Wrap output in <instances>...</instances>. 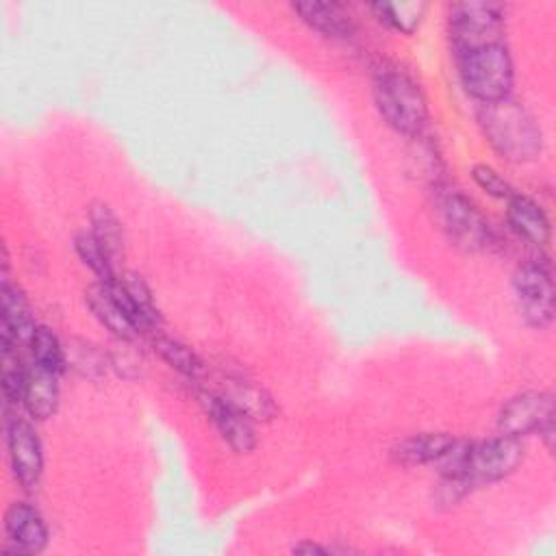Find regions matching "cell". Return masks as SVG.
Here are the masks:
<instances>
[{
	"label": "cell",
	"mask_w": 556,
	"mask_h": 556,
	"mask_svg": "<svg viewBox=\"0 0 556 556\" xmlns=\"http://www.w3.org/2000/svg\"><path fill=\"white\" fill-rule=\"evenodd\" d=\"M480 126L489 143L508 161H532L541 152V128L526 106L504 98L482 104Z\"/></svg>",
	"instance_id": "6da1fadb"
},
{
	"label": "cell",
	"mask_w": 556,
	"mask_h": 556,
	"mask_svg": "<svg viewBox=\"0 0 556 556\" xmlns=\"http://www.w3.org/2000/svg\"><path fill=\"white\" fill-rule=\"evenodd\" d=\"M374 102L380 117L395 132L419 135L426 126L428 106L417 80L397 65H382L374 74Z\"/></svg>",
	"instance_id": "7a4b0ae2"
},
{
	"label": "cell",
	"mask_w": 556,
	"mask_h": 556,
	"mask_svg": "<svg viewBox=\"0 0 556 556\" xmlns=\"http://www.w3.org/2000/svg\"><path fill=\"white\" fill-rule=\"evenodd\" d=\"M456 61L460 83L469 96L482 104L508 98L513 87V59L500 39L456 48Z\"/></svg>",
	"instance_id": "3957f363"
},
{
	"label": "cell",
	"mask_w": 556,
	"mask_h": 556,
	"mask_svg": "<svg viewBox=\"0 0 556 556\" xmlns=\"http://www.w3.org/2000/svg\"><path fill=\"white\" fill-rule=\"evenodd\" d=\"M517 308L532 328H547L554 319V280L547 263H523L513 276Z\"/></svg>",
	"instance_id": "277c9868"
},
{
	"label": "cell",
	"mask_w": 556,
	"mask_h": 556,
	"mask_svg": "<svg viewBox=\"0 0 556 556\" xmlns=\"http://www.w3.org/2000/svg\"><path fill=\"white\" fill-rule=\"evenodd\" d=\"M523 460V445L515 437L500 434L480 443H469L465 476L473 486L482 482H497L510 476Z\"/></svg>",
	"instance_id": "5b68a950"
},
{
	"label": "cell",
	"mask_w": 556,
	"mask_h": 556,
	"mask_svg": "<svg viewBox=\"0 0 556 556\" xmlns=\"http://www.w3.org/2000/svg\"><path fill=\"white\" fill-rule=\"evenodd\" d=\"M437 211L441 228L454 245L463 250H478L486 245L489 224L463 193L454 189L441 191L437 195Z\"/></svg>",
	"instance_id": "8992f818"
},
{
	"label": "cell",
	"mask_w": 556,
	"mask_h": 556,
	"mask_svg": "<svg viewBox=\"0 0 556 556\" xmlns=\"http://www.w3.org/2000/svg\"><path fill=\"white\" fill-rule=\"evenodd\" d=\"M554 426V395L549 391H526L510 397L497 415L500 434L521 439Z\"/></svg>",
	"instance_id": "52a82bcc"
},
{
	"label": "cell",
	"mask_w": 556,
	"mask_h": 556,
	"mask_svg": "<svg viewBox=\"0 0 556 556\" xmlns=\"http://www.w3.org/2000/svg\"><path fill=\"white\" fill-rule=\"evenodd\" d=\"M504 4L500 2H458L450 7V28L456 48L495 41L504 22Z\"/></svg>",
	"instance_id": "ba28073f"
},
{
	"label": "cell",
	"mask_w": 556,
	"mask_h": 556,
	"mask_svg": "<svg viewBox=\"0 0 556 556\" xmlns=\"http://www.w3.org/2000/svg\"><path fill=\"white\" fill-rule=\"evenodd\" d=\"M7 450L13 478L24 489H37L43 473V447L37 430L22 417L7 419Z\"/></svg>",
	"instance_id": "9c48e42d"
},
{
	"label": "cell",
	"mask_w": 556,
	"mask_h": 556,
	"mask_svg": "<svg viewBox=\"0 0 556 556\" xmlns=\"http://www.w3.org/2000/svg\"><path fill=\"white\" fill-rule=\"evenodd\" d=\"M200 402L213 421L219 437L230 445L237 454H248L256 445V432L252 426V419L237 408L232 402H228L224 395L217 393H202Z\"/></svg>",
	"instance_id": "30bf717a"
},
{
	"label": "cell",
	"mask_w": 556,
	"mask_h": 556,
	"mask_svg": "<svg viewBox=\"0 0 556 556\" xmlns=\"http://www.w3.org/2000/svg\"><path fill=\"white\" fill-rule=\"evenodd\" d=\"M7 554H39L48 543V526L41 513L28 502H15L4 515Z\"/></svg>",
	"instance_id": "8fae6325"
},
{
	"label": "cell",
	"mask_w": 556,
	"mask_h": 556,
	"mask_svg": "<svg viewBox=\"0 0 556 556\" xmlns=\"http://www.w3.org/2000/svg\"><path fill=\"white\" fill-rule=\"evenodd\" d=\"M35 330V319L24 291L9 278H2V319H0V345L17 348L28 341Z\"/></svg>",
	"instance_id": "7c38bea8"
},
{
	"label": "cell",
	"mask_w": 556,
	"mask_h": 556,
	"mask_svg": "<svg viewBox=\"0 0 556 556\" xmlns=\"http://www.w3.org/2000/svg\"><path fill=\"white\" fill-rule=\"evenodd\" d=\"M61 374L41 365L30 363L26 371V387H24V408L33 419H48L59 406Z\"/></svg>",
	"instance_id": "4fadbf2b"
},
{
	"label": "cell",
	"mask_w": 556,
	"mask_h": 556,
	"mask_svg": "<svg viewBox=\"0 0 556 556\" xmlns=\"http://www.w3.org/2000/svg\"><path fill=\"white\" fill-rule=\"evenodd\" d=\"M85 300L87 306L91 308V313L96 315V319L117 339L122 341H132L139 334V328L135 326V321L128 317V313L124 311V306L117 302V298L113 295L111 287L106 282H96L85 291Z\"/></svg>",
	"instance_id": "5bb4252c"
},
{
	"label": "cell",
	"mask_w": 556,
	"mask_h": 556,
	"mask_svg": "<svg viewBox=\"0 0 556 556\" xmlns=\"http://www.w3.org/2000/svg\"><path fill=\"white\" fill-rule=\"evenodd\" d=\"M456 439L447 432H419L397 441L391 456L402 467H419L428 463H439Z\"/></svg>",
	"instance_id": "9a60e30c"
},
{
	"label": "cell",
	"mask_w": 556,
	"mask_h": 556,
	"mask_svg": "<svg viewBox=\"0 0 556 556\" xmlns=\"http://www.w3.org/2000/svg\"><path fill=\"white\" fill-rule=\"evenodd\" d=\"M293 11L300 15V20L308 28L321 33L324 37L345 39L354 33L352 15L337 2H319V0L295 2Z\"/></svg>",
	"instance_id": "2e32d148"
},
{
	"label": "cell",
	"mask_w": 556,
	"mask_h": 556,
	"mask_svg": "<svg viewBox=\"0 0 556 556\" xmlns=\"http://www.w3.org/2000/svg\"><path fill=\"white\" fill-rule=\"evenodd\" d=\"M508 224L519 237L534 245H545L549 241V219L545 211L528 195L513 193L508 198Z\"/></svg>",
	"instance_id": "e0dca14e"
},
{
	"label": "cell",
	"mask_w": 556,
	"mask_h": 556,
	"mask_svg": "<svg viewBox=\"0 0 556 556\" xmlns=\"http://www.w3.org/2000/svg\"><path fill=\"white\" fill-rule=\"evenodd\" d=\"M228 402L241 408L250 419H271L278 413L274 397L258 384L245 378H232L224 384L222 393Z\"/></svg>",
	"instance_id": "ac0fdd59"
},
{
	"label": "cell",
	"mask_w": 556,
	"mask_h": 556,
	"mask_svg": "<svg viewBox=\"0 0 556 556\" xmlns=\"http://www.w3.org/2000/svg\"><path fill=\"white\" fill-rule=\"evenodd\" d=\"M117 282L119 287L124 289L135 315H137V321H139V328L146 330V328H152L161 321V313L154 304V298H152V291L148 289V285L135 276V274H126V276H117Z\"/></svg>",
	"instance_id": "d6986e66"
},
{
	"label": "cell",
	"mask_w": 556,
	"mask_h": 556,
	"mask_svg": "<svg viewBox=\"0 0 556 556\" xmlns=\"http://www.w3.org/2000/svg\"><path fill=\"white\" fill-rule=\"evenodd\" d=\"M371 11L389 28L410 35L421 24L426 15V4L424 2H378V4H371Z\"/></svg>",
	"instance_id": "ffe728a7"
},
{
	"label": "cell",
	"mask_w": 556,
	"mask_h": 556,
	"mask_svg": "<svg viewBox=\"0 0 556 556\" xmlns=\"http://www.w3.org/2000/svg\"><path fill=\"white\" fill-rule=\"evenodd\" d=\"M152 345H154V352H156L172 369H176L178 374L193 378V376H198V374L202 371V361H200L198 354H195L189 345H185L182 341L172 339V337H165V334H159V337H154Z\"/></svg>",
	"instance_id": "44dd1931"
},
{
	"label": "cell",
	"mask_w": 556,
	"mask_h": 556,
	"mask_svg": "<svg viewBox=\"0 0 556 556\" xmlns=\"http://www.w3.org/2000/svg\"><path fill=\"white\" fill-rule=\"evenodd\" d=\"M89 232L102 243V248L115 261V256L122 252V245H124V228H122V222L117 219V215L106 204H96L91 208V230Z\"/></svg>",
	"instance_id": "7402d4cb"
},
{
	"label": "cell",
	"mask_w": 556,
	"mask_h": 556,
	"mask_svg": "<svg viewBox=\"0 0 556 556\" xmlns=\"http://www.w3.org/2000/svg\"><path fill=\"white\" fill-rule=\"evenodd\" d=\"M28 345H30V356L35 365L54 369L59 374L65 369V350L48 326H35L28 339Z\"/></svg>",
	"instance_id": "603a6c76"
},
{
	"label": "cell",
	"mask_w": 556,
	"mask_h": 556,
	"mask_svg": "<svg viewBox=\"0 0 556 556\" xmlns=\"http://www.w3.org/2000/svg\"><path fill=\"white\" fill-rule=\"evenodd\" d=\"M74 245H76L78 258L100 278V282H106V280L115 278L111 254L102 248V243L91 232H80L74 239Z\"/></svg>",
	"instance_id": "cb8c5ba5"
},
{
	"label": "cell",
	"mask_w": 556,
	"mask_h": 556,
	"mask_svg": "<svg viewBox=\"0 0 556 556\" xmlns=\"http://www.w3.org/2000/svg\"><path fill=\"white\" fill-rule=\"evenodd\" d=\"M28 367L22 365L17 348L2 350V393L9 404H17L24 400Z\"/></svg>",
	"instance_id": "d4e9b609"
},
{
	"label": "cell",
	"mask_w": 556,
	"mask_h": 556,
	"mask_svg": "<svg viewBox=\"0 0 556 556\" xmlns=\"http://www.w3.org/2000/svg\"><path fill=\"white\" fill-rule=\"evenodd\" d=\"M65 365H72L80 376L98 378L104 371V356L91 345L83 343L80 348H70L65 352Z\"/></svg>",
	"instance_id": "484cf974"
},
{
	"label": "cell",
	"mask_w": 556,
	"mask_h": 556,
	"mask_svg": "<svg viewBox=\"0 0 556 556\" xmlns=\"http://www.w3.org/2000/svg\"><path fill=\"white\" fill-rule=\"evenodd\" d=\"M471 176H473V180H476V185L484 191V193H489V195H493V198H510L515 191H513V187L508 185V180L506 178H502L493 167H489V165H476L473 167V172H471Z\"/></svg>",
	"instance_id": "4316f807"
},
{
	"label": "cell",
	"mask_w": 556,
	"mask_h": 556,
	"mask_svg": "<svg viewBox=\"0 0 556 556\" xmlns=\"http://www.w3.org/2000/svg\"><path fill=\"white\" fill-rule=\"evenodd\" d=\"M293 552H298V554H332L334 547L317 545V543H298V545H293Z\"/></svg>",
	"instance_id": "83f0119b"
}]
</instances>
